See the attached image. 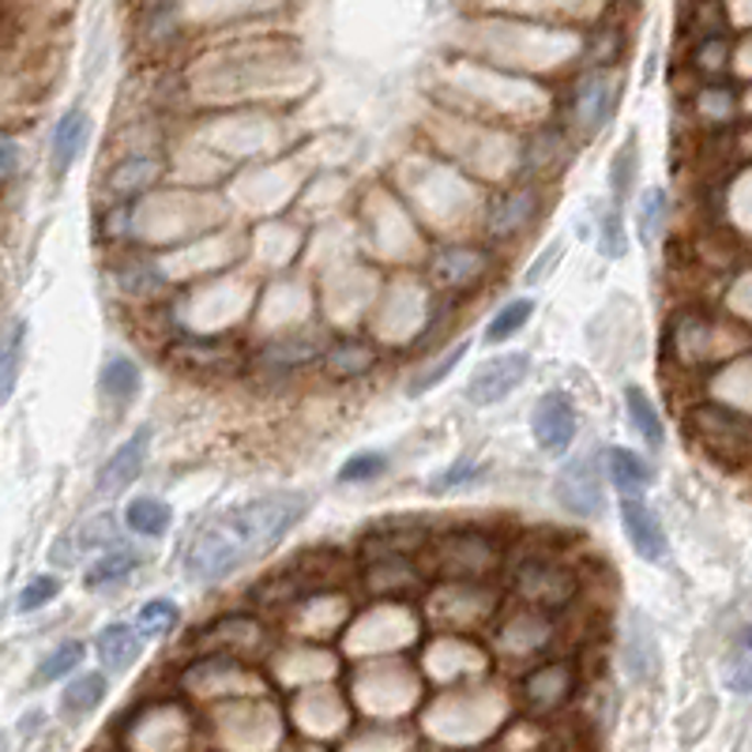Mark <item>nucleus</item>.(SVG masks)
I'll list each match as a JSON object with an SVG mask.
<instances>
[{
  "instance_id": "1",
  "label": "nucleus",
  "mask_w": 752,
  "mask_h": 752,
  "mask_svg": "<svg viewBox=\"0 0 752 752\" xmlns=\"http://www.w3.org/2000/svg\"><path fill=\"white\" fill-rule=\"evenodd\" d=\"M305 516V497L301 493H271L256 497L242 508L226 512L211 527L200 530V538L189 550V576L197 583H218L242 564L256 561L279 546L298 519Z\"/></svg>"
},
{
  "instance_id": "13",
  "label": "nucleus",
  "mask_w": 752,
  "mask_h": 752,
  "mask_svg": "<svg viewBox=\"0 0 752 752\" xmlns=\"http://www.w3.org/2000/svg\"><path fill=\"white\" fill-rule=\"evenodd\" d=\"M173 361L189 369H215V373H229V369L242 366V350L226 347V343H207V339H189L173 347Z\"/></svg>"
},
{
  "instance_id": "30",
  "label": "nucleus",
  "mask_w": 752,
  "mask_h": 752,
  "mask_svg": "<svg viewBox=\"0 0 752 752\" xmlns=\"http://www.w3.org/2000/svg\"><path fill=\"white\" fill-rule=\"evenodd\" d=\"M57 595H60V580L57 576H34L20 591V602H15V609H20V614H34V609L49 606V602L57 598Z\"/></svg>"
},
{
  "instance_id": "18",
  "label": "nucleus",
  "mask_w": 752,
  "mask_h": 752,
  "mask_svg": "<svg viewBox=\"0 0 752 752\" xmlns=\"http://www.w3.org/2000/svg\"><path fill=\"white\" fill-rule=\"evenodd\" d=\"M125 524L144 538H162L173 524V508L158 497H136L125 508Z\"/></svg>"
},
{
  "instance_id": "8",
  "label": "nucleus",
  "mask_w": 752,
  "mask_h": 752,
  "mask_svg": "<svg viewBox=\"0 0 752 752\" xmlns=\"http://www.w3.org/2000/svg\"><path fill=\"white\" fill-rule=\"evenodd\" d=\"M113 538H117V519L110 516V512H102V516H91L83 519L76 530H68L65 538H57V546H53V564H76L79 553L87 550H99V546H110Z\"/></svg>"
},
{
  "instance_id": "31",
  "label": "nucleus",
  "mask_w": 752,
  "mask_h": 752,
  "mask_svg": "<svg viewBox=\"0 0 752 752\" xmlns=\"http://www.w3.org/2000/svg\"><path fill=\"white\" fill-rule=\"evenodd\" d=\"M388 471V459L380 451H358L343 463L339 482H369V478H380Z\"/></svg>"
},
{
  "instance_id": "20",
  "label": "nucleus",
  "mask_w": 752,
  "mask_h": 752,
  "mask_svg": "<svg viewBox=\"0 0 752 752\" xmlns=\"http://www.w3.org/2000/svg\"><path fill=\"white\" fill-rule=\"evenodd\" d=\"M102 395L113 403H128L136 400L139 392V366L132 358H110L102 369V380H99Z\"/></svg>"
},
{
  "instance_id": "27",
  "label": "nucleus",
  "mask_w": 752,
  "mask_h": 752,
  "mask_svg": "<svg viewBox=\"0 0 752 752\" xmlns=\"http://www.w3.org/2000/svg\"><path fill=\"white\" fill-rule=\"evenodd\" d=\"M173 625H177V606H173L170 598L144 602V609H139V617H136V628H139V636H144V640L166 636Z\"/></svg>"
},
{
  "instance_id": "21",
  "label": "nucleus",
  "mask_w": 752,
  "mask_h": 752,
  "mask_svg": "<svg viewBox=\"0 0 752 752\" xmlns=\"http://www.w3.org/2000/svg\"><path fill=\"white\" fill-rule=\"evenodd\" d=\"M87 648L79 640H65L60 648H53L46 659L38 662V674H34V685H53V681L68 677L72 670H79V662H83Z\"/></svg>"
},
{
  "instance_id": "34",
  "label": "nucleus",
  "mask_w": 752,
  "mask_h": 752,
  "mask_svg": "<svg viewBox=\"0 0 752 752\" xmlns=\"http://www.w3.org/2000/svg\"><path fill=\"white\" fill-rule=\"evenodd\" d=\"M463 353H467V343H459L456 350H448L445 358H440L437 366L429 369V373H422L418 380H414V384H411V395H418V392H429V388H437L440 380H445V377L451 373V369H456L459 361H463Z\"/></svg>"
},
{
  "instance_id": "2",
  "label": "nucleus",
  "mask_w": 752,
  "mask_h": 752,
  "mask_svg": "<svg viewBox=\"0 0 752 752\" xmlns=\"http://www.w3.org/2000/svg\"><path fill=\"white\" fill-rule=\"evenodd\" d=\"M530 429H535V445L550 456H561V451L572 448V437H576V406L564 392H550L535 403L530 411Z\"/></svg>"
},
{
  "instance_id": "17",
  "label": "nucleus",
  "mask_w": 752,
  "mask_h": 752,
  "mask_svg": "<svg viewBox=\"0 0 752 752\" xmlns=\"http://www.w3.org/2000/svg\"><path fill=\"white\" fill-rule=\"evenodd\" d=\"M625 411H628V422H632V429L643 437V445L651 451H662V440H666V433H662V418L659 411H654V403L648 400V392L636 384L625 388Z\"/></svg>"
},
{
  "instance_id": "19",
  "label": "nucleus",
  "mask_w": 752,
  "mask_h": 752,
  "mask_svg": "<svg viewBox=\"0 0 752 752\" xmlns=\"http://www.w3.org/2000/svg\"><path fill=\"white\" fill-rule=\"evenodd\" d=\"M136 569H139V553L132 550V546H117V550L99 557V561L87 569L83 583H87V591H99V587H110V583H117V580H128Z\"/></svg>"
},
{
  "instance_id": "9",
  "label": "nucleus",
  "mask_w": 752,
  "mask_h": 752,
  "mask_svg": "<svg viewBox=\"0 0 752 752\" xmlns=\"http://www.w3.org/2000/svg\"><path fill=\"white\" fill-rule=\"evenodd\" d=\"M609 110H614V83H609V76L602 72V68L598 72H587L576 87V99H572L576 125L591 136V132L609 117Z\"/></svg>"
},
{
  "instance_id": "40",
  "label": "nucleus",
  "mask_w": 752,
  "mask_h": 752,
  "mask_svg": "<svg viewBox=\"0 0 752 752\" xmlns=\"http://www.w3.org/2000/svg\"><path fill=\"white\" fill-rule=\"evenodd\" d=\"M741 640H745V648H749V651H752V625H749V628H745V636H741Z\"/></svg>"
},
{
  "instance_id": "32",
  "label": "nucleus",
  "mask_w": 752,
  "mask_h": 752,
  "mask_svg": "<svg viewBox=\"0 0 752 752\" xmlns=\"http://www.w3.org/2000/svg\"><path fill=\"white\" fill-rule=\"evenodd\" d=\"M662 218H666V192L651 189L648 197H643V207H640V242L643 245H651L654 237H659Z\"/></svg>"
},
{
  "instance_id": "3",
  "label": "nucleus",
  "mask_w": 752,
  "mask_h": 752,
  "mask_svg": "<svg viewBox=\"0 0 752 752\" xmlns=\"http://www.w3.org/2000/svg\"><path fill=\"white\" fill-rule=\"evenodd\" d=\"M530 373V353H501V358L485 361L482 369L471 377V384H467V400L474 406H490V403H501L508 392H516L519 384L527 380Z\"/></svg>"
},
{
  "instance_id": "33",
  "label": "nucleus",
  "mask_w": 752,
  "mask_h": 752,
  "mask_svg": "<svg viewBox=\"0 0 752 752\" xmlns=\"http://www.w3.org/2000/svg\"><path fill=\"white\" fill-rule=\"evenodd\" d=\"M150 177H155V162L150 158H132V162H125L113 173V192H139L147 189Z\"/></svg>"
},
{
  "instance_id": "5",
  "label": "nucleus",
  "mask_w": 752,
  "mask_h": 752,
  "mask_svg": "<svg viewBox=\"0 0 752 752\" xmlns=\"http://www.w3.org/2000/svg\"><path fill=\"white\" fill-rule=\"evenodd\" d=\"M147 448H150V426H144L139 433H132V437L113 451L110 459L102 463L99 478H94V490L102 493V497H110V493H121L128 490L132 482L139 478L147 463Z\"/></svg>"
},
{
  "instance_id": "6",
  "label": "nucleus",
  "mask_w": 752,
  "mask_h": 752,
  "mask_svg": "<svg viewBox=\"0 0 752 752\" xmlns=\"http://www.w3.org/2000/svg\"><path fill=\"white\" fill-rule=\"evenodd\" d=\"M621 527L625 538L632 542V550L643 561H662L666 557V530L654 519V512L643 504V497H621Z\"/></svg>"
},
{
  "instance_id": "11",
  "label": "nucleus",
  "mask_w": 752,
  "mask_h": 752,
  "mask_svg": "<svg viewBox=\"0 0 752 752\" xmlns=\"http://www.w3.org/2000/svg\"><path fill=\"white\" fill-rule=\"evenodd\" d=\"M485 271V252L463 249V245H448L433 256V279H440L445 287H471L474 279H482Z\"/></svg>"
},
{
  "instance_id": "14",
  "label": "nucleus",
  "mask_w": 752,
  "mask_h": 752,
  "mask_svg": "<svg viewBox=\"0 0 752 752\" xmlns=\"http://www.w3.org/2000/svg\"><path fill=\"white\" fill-rule=\"evenodd\" d=\"M606 471H609V482L621 490V497H643V490L651 482V467L628 448L606 451Z\"/></svg>"
},
{
  "instance_id": "7",
  "label": "nucleus",
  "mask_w": 752,
  "mask_h": 752,
  "mask_svg": "<svg viewBox=\"0 0 752 752\" xmlns=\"http://www.w3.org/2000/svg\"><path fill=\"white\" fill-rule=\"evenodd\" d=\"M538 189H512L501 192L497 200L490 203V215H485V229L493 237H516L530 226V218L538 215Z\"/></svg>"
},
{
  "instance_id": "35",
  "label": "nucleus",
  "mask_w": 752,
  "mask_h": 752,
  "mask_svg": "<svg viewBox=\"0 0 752 752\" xmlns=\"http://www.w3.org/2000/svg\"><path fill=\"white\" fill-rule=\"evenodd\" d=\"M482 474V463L478 459H459L456 467H448V471H440L437 478H433V490H459V485H467L471 478Z\"/></svg>"
},
{
  "instance_id": "26",
  "label": "nucleus",
  "mask_w": 752,
  "mask_h": 752,
  "mask_svg": "<svg viewBox=\"0 0 752 752\" xmlns=\"http://www.w3.org/2000/svg\"><path fill=\"white\" fill-rule=\"evenodd\" d=\"M313 358H321V347L313 339H279L263 350V366L271 369H298Z\"/></svg>"
},
{
  "instance_id": "15",
  "label": "nucleus",
  "mask_w": 752,
  "mask_h": 752,
  "mask_svg": "<svg viewBox=\"0 0 752 752\" xmlns=\"http://www.w3.org/2000/svg\"><path fill=\"white\" fill-rule=\"evenodd\" d=\"M324 366H327V377H335V380L366 377L369 369L377 366V350L361 339H343L324 353Z\"/></svg>"
},
{
  "instance_id": "36",
  "label": "nucleus",
  "mask_w": 752,
  "mask_h": 752,
  "mask_svg": "<svg viewBox=\"0 0 752 752\" xmlns=\"http://www.w3.org/2000/svg\"><path fill=\"white\" fill-rule=\"evenodd\" d=\"M727 688L730 693H752V654H745V659H733L730 670H727Z\"/></svg>"
},
{
  "instance_id": "39",
  "label": "nucleus",
  "mask_w": 752,
  "mask_h": 752,
  "mask_svg": "<svg viewBox=\"0 0 752 752\" xmlns=\"http://www.w3.org/2000/svg\"><path fill=\"white\" fill-rule=\"evenodd\" d=\"M730 94H722V91H707L704 94V110H715V113H730Z\"/></svg>"
},
{
  "instance_id": "28",
  "label": "nucleus",
  "mask_w": 752,
  "mask_h": 752,
  "mask_svg": "<svg viewBox=\"0 0 752 752\" xmlns=\"http://www.w3.org/2000/svg\"><path fill=\"white\" fill-rule=\"evenodd\" d=\"M117 287L125 290V294H155L158 287H162V276H158V268H150L147 260H132L125 268L117 271Z\"/></svg>"
},
{
  "instance_id": "37",
  "label": "nucleus",
  "mask_w": 752,
  "mask_h": 752,
  "mask_svg": "<svg viewBox=\"0 0 752 752\" xmlns=\"http://www.w3.org/2000/svg\"><path fill=\"white\" fill-rule=\"evenodd\" d=\"M696 60H700L704 72H719L722 65H727V46H722V38H707L700 49H696Z\"/></svg>"
},
{
  "instance_id": "25",
  "label": "nucleus",
  "mask_w": 752,
  "mask_h": 752,
  "mask_svg": "<svg viewBox=\"0 0 752 752\" xmlns=\"http://www.w3.org/2000/svg\"><path fill=\"white\" fill-rule=\"evenodd\" d=\"M530 313H535V301L530 298H516V301H508L504 308H497V316L490 321V327H485V343H504V339H512V335L519 332L527 321H530Z\"/></svg>"
},
{
  "instance_id": "29",
  "label": "nucleus",
  "mask_w": 752,
  "mask_h": 752,
  "mask_svg": "<svg viewBox=\"0 0 752 752\" xmlns=\"http://www.w3.org/2000/svg\"><path fill=\"white\" fill-rule=\"evenodd\" d=\"M598 249L609 256V260H617V256H625L628 249V237H625V226H621V207H609L598 215Z\"/></svg>"
},
{
  "instance_id": "16",
  "label": "nucleus",
  "mask_w": 752,
  "mask_h": 752,
  "mask_svg": "<svg viewBox=\"0 0 752 752\" xmlns=\"http://www.w3.org/2000/svg\"><path fill=\"white\" fill-rule=\"evenodd\" d=\"M654 670H659V643H654L648 617L632 614V621H628V674L636 681H651Z\"/></svg>"
},
{
  "instance_id": "4",
  "label": "nucleus",
  "mask_w": 752,
  "mask_h": 752,
  "mask_svg": "<svg viewBox=\"0 0 752 752\" xmlns=\"http://www.w3.org/2000/svg\"><path fill=\"white\" fill-rule=\"evenodd\" d=\"M557 501H561L572 516H583V519L598 516L606 501H602V474H598L595 459L580 456L557 474Z\"/></svg>"
},
{
  "instance_id": "24",
  "label": "nucleus",
  "mask_w": 752,
  "mask_h": 752,
  "mask_svg": "<svg viewBox=\"0 0 752 752\" xmlns=\"http://www.w3.org/2000/svg\"><path fill=\"white\" fill-rule=\"evenodd\" d=\"M102 700H105V677L102 674L76 677L72 685L65 688V696H60V704H65L68 715H87V711H94Z\"/></svg>"
},
{
  "instance_id": "23",
  "label": "nucleus",
  "mask_w": 752,
  "mask_h": 752,
  "mask_svg": "<svg viewBox=\"0 0 752 752\" xmlns=\"http://www.w3.org/2000/svg\"><path fill=\"white\" fill-rule=\"evenodd\" d=\"M23 339H26V324L12 321L4 335V353H0V400H12L15 380H20V361H23Z\"/></svg>"
},
{
  "instance_id": "38",
  "label": "nucleus",
  "mask_w": 752,
  "mask_h": 752,
  "mask_svg": "<svg viewBox=\"0 0 752 752\" xmlns=\"http://www.w3.org/2000/svg\"><path fill=\"white\" fill-rule=\"evenodd\" d=\"M15 162H20V150H15V139L4 136V147H0V173H4V181L12 184L15 181Z\"/></svg>"
},
{
  "instance_id": "22",
  "label": "nucleus",
  "mask_w": 752,
  "mask_h": 752,
  "mask_svg": "<svg viewBox=\"0 0 752 752\" xmlns=\"http://www.w3.org/2000/svg\"><path fill=\"white\" fill-rule=\"evenodd\" d=\"M636 170H640V144L636 136H628L621 150L614 155V166H609V189H614V207H621L628 200V189L636 181Z\"/></svg>"
},
{
  "instance_id": "10",
  "label": "nucleus",
  "mask_w": 752,
  "mask_h": 752,
  "mask_svg": "<svg viewBox=\"0 0 752 752\" xmlns=\"http://www.w3.org/2000/svg\"><path fill=\"white\" fill-rule=\"evenodd\" d=\"M87 132H91V117H87L83 110H72L60 117L57 132H53V147H49V166H53V177H65L72 170L76 155L83 150V139Z\"/></svg>"
},
{
  "instance_id": "12",
  "label": "nucleus",
  "mask_w": 752,
  "mask_h": 752,
  "mask_svg": "<svg viewBox=\"0 0 752 752\" xmlns=\"http://www.w3.org/2000/svg\"><path fill=\"white\" fill-rule=\"evenodd\" d=\"M99 659L105 670H113V674H125L132 662L139 659V651H144V640H139V632H132L125 621L117 625H105L99 632Z\"/></svg>"
}]
</instances>
